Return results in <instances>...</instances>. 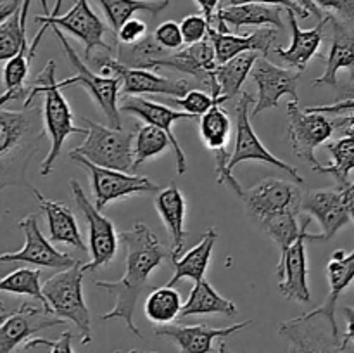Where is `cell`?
I'll list each match as a JSON object with an SVG mask.
<instances>
[{
	"instance_id": "cell-52",
	"label": "cell",
	"mask_w": 354,
	"mask_h": 353,
	"mask_svg": "<svg viewBox=\"0 0 354 353\" xmlns=\"http://www.w3.org/2000/svg\"><path fill=\"white\" fill-rule=\"evenodd\" d=\"M341 189V187H339ZM342 192H344V199H346V206H348L349 215L354 220V182L349 183V185L342 187Z\"/></svg>"
},
{
	"instance_id": "cell-17",
	"label": "cell",
	"mask_w": 354,
	"mask_h": 353,
	"mask_svg": "<svg viewBox=\"0 0 354 353\" xmlns=\"http://www.w3.org/2000/svg\"><path fill=\"white\" fill-rule=\"evenodd\" d=\"M322 317L290 318L279 325V334L303 353H354L353 343L342 341V336H334L330 327H325Z\"/></svg>"
},
{
	"instance_id": "cell-24",
	"label": "cell",
	"mask_w": 354,
	"mask_h": 353,
	"mask_svg": "<svg viewBox=\"0 0 354 353\" xmlns=\"http://www.w3.org/2000/svg\"><path fill=\"white\" fill-rule=\"evenodd\" d=\"M327 279H328V289L327 298L320 307L315 310L303 314V317H322L332 329L334 336H341L337 327V320H335V310H337V303L341 294L344 289H348L349 284L354 279V249L351 253L344 251V249H337L332 255L330 262L327 263Z\"/></svg>"
},
{
	"instance_id": "cell-18",
	"label": "cell",
	"mask_w": 354,
	"mask_h": 353,
	"mask_svg": "<svg viewBox=\"0 0 354 353\" xmlns=\"http://www.w3.org/2000/svg\"><path fill=\"white\" fill-rule=\"evenodd\" d=\"M216 52H214L211 40L201 42V44L189 45V47L182 48V51L171 52L168 57L159 59L152 64V71L159 68L175 69V71L187 73L192 75L199 83L209 87L211 96H221L220 83L216 80V68H218ZM223 97V96H221Z\"/></svg>"
},
{
	"instance_id": "cell-11",
	"label": "cell",
	"mask_w": 354,
	"mask_h": 353,
	"mask_svg": "<svg viewBox=\"0 0 354 353\" xmlns=\"http://www.w3.org/2000/svg\"><path fill=\"white\" fill-rule=\"evenodd\" d=\"M95 62H99L102 75L120 76L123 96L154 93V96L183 97L194 87L189 80L166 78V76L158 75L152 69L128 68L113 55H99Z\"/></svg>"
},
{
	"instance_id": "cell-4",
	"label": "cell",
	"mask_w": 354,
	"mask_h": 353,
	"mask_svg": "<svg viewBox=\"0 0 354 353\" xmlns=\"http://www.w3.org/2000/svg\"><path fill=\"white\" fill-rule=\"evenodd\" d=\"M83 263H75L48 277L44 284V294L55 317L73 322L80 332V345L92 343V317L83 296Z\"/></svg>"
},
{
	"instance_id": "cell-23",
	"label": "cell",
	"mask_w": 354,
	"mask_h": 353,
	"mask_svg": "<svg viewBox=\"0 0 354 353\" xmlns=\"http://www.w3.org/2000/svg\"><path fill=\"white\" fill-rule=\"evenodd\" d=\"M252 325V320L237 322L228 327H207L204 324L197 325H159L154 329V334L159 338L171 339L180 350V353H211L214 339L227 338L237 334L245 327Z\"/></svg>"
},
{
	"instance_id": "cell-57",
	"label": "cell",
	"mask_w": 354,
	"mask_h": 353,
	"mask_svg": "<svg viewBox=\"0 0 354 353\" xmlns=\"http://www.w3.org/2000/svg\"><path fill=\"white\" fill-rule=\"evenodd\" d=\"M344 132H346V134H351V135H354V123L348 125V127L344 128Z\"/></svg>"
},
{
	"instance_id": "cell-19",
	"label": "cell",
	"mask_w": 354,
	"mask_h": 353,
	"mask_svg": "<svg viewBox=\"0 0 354 353\" xmlns=\"http://www.w3.org/2000/svg\"><path fill=\"white\" fill-rule=\"evenodd\" d=\"M306 241H320V234L306 232L301 235L289 249L280 255L277 265L279 291L289 301L308 305L311 301L310 286H308V255Z\"/></svg>"
},
{
	"instance_id": "cell-60",
	"label": "cell",
	"mask_w": 354,
	"mask_h": 353,
	"mask_svg": "<svg viewBox=\"0 0 354 353\" xmlns=\"http://www.w3.org/2000/svg\"><path fill=\"white\" fill-rule=\"evenodd\" d=\"M114 353H121V352H120V350H116V352H114Z\"/></svg>"
},
{
	"instance_id": "cell-46",
	"label": "cell",
	"mask_w": 354,
	"mask_h": 353,
	"mask_svg": "<svg viewBox=\"0 0 354 353\" xmlns=\"http://www.w3.org/2000/svg\"><path fill=\"white\" fill-rule=\"evenodd\" d=\"M73 332L64 331L57 339H45V338H35L24 346V350H33L37 346H47L50 348V353H75L73 352Z\"/></svg>"
},
{
	"instance_id": "cell-49",
	"label": "cell",
	"mask_w": 354,
	"mask_h": 353,
	"mask_svg": "<svg viewBox=\"0 0 354 353\" xmlns=\"http://www.w3.org/2000/svg\"><path fill=\"white\" fill-rule=\"evenodd\" d=\"M196 3L199 6L201 12L203 16H206V19L209 21L211 26L214 24L216 21V14H218V6H220V0H196Z\"/></svg>"
},
{
	"instance_id": "cell-30",
	"label": "cell",
	"mask_w": 354,
	"mask_h": 353,
	"mask_svg": "<svg viewBox=\"0 0 354 353\" xmlns=\"http://www.w3.org/2000/svg\"><path fill=\"white\" fill-rule=\"evenodd\" d=\"M216 239H218L216 228L209 227L206 230V234L203 235L199 244L194 246L192 249H189L185 255L173 258L171 262H173V266H175V273H173L168 286L175 287L176 284L183 279H192L194 282H199V280L206 279L207 266H209L211 256H213V249H214V244H216Z\"/></svg>"
},
{
	"instance_id": "cell-10",
	"label": "cell",
	"mask_w": 354,
	"mask_h": 353,
	"mask_svg": "<svg viewBox=\"0 0 354 353\" xmlns=\"http://www.w3.org/2000/svg\"><path fill=\"white\" fill-rule=\"evenodd\" d=\"M73 197L76 201V206L80 208L85 220L88 224V248H90V262L83 263L85 272H93L100 266L107 265L116 258L118 246H120V235L114 230V224L107 217L100 213L99 208L86 197L82 183L76 179L69 182Z\"/></svg>"
},
{
	"instance_id": "cell-58",
	"label": "cell",
	"mask_w": 354,
	"mask_h": 353,
	"mask_svg": "<svg viewBox=\"0 0 354 353\" xmlns=\"http://www.w3.org/2000/svg\"><path fill=\"white\" fill-rule=\"evenodd\" d=\"M287 353H303V352H301V350H299V348H297V346H294V345H290V348H289V352H287Z\"/></svg>"
},
{
	"instance_id": "cell-44",
	"label": "cell",
	"mask_w": 354,
	"mask_h": 353,
	"mask_svg": "<svg viewBox=\"0 0 354 353\" xmlns=\"http://www.w3.org/2000/svg\"><path fill=\"white\" fill-rule=\"evenodd\" d=\"M154 38L158 40V44L161 47L168 48V51H182L183 45H185V40H183L182 35V26L176 21L168 19L165 23L159 24L154 31Z\"/></svg>"
},
{
	"instance_id": "cell-22",
	"label": "cell",
	"mask_w": 354,
	"mask_h": 353,
	"mask_svg": "<svg viewBox=\"0 0 354 353\" xmlns=\"http://www.w3.org/2000/svg\"><path fill=\"white\" fill-rule=\"evenodd\" d=\"M301 211L308 217L315 218L324 228V232L320 234V241L332 239L351 220L342 189L308 190L303 194Z\"/></svg>"
},
{
	"instance_id": "cell-42",
	"label": "cell",
	"mask_w": 354,
	"mask_h": 353,
	"mask_svg": "<svg viewBox=\"0 0 354 353\" xmlns=\"http://www.w3.org/2000/svg\"><path fill=\"white\" fill-rule=\"evenodd\" d=\"M168 102L171 106L180 107L183 109L185 113L192 114V116L201 118L203 114H206L214 104H223L227 100L220 96H211V93L204 92L201 89H192L185 93L183 97H168Z\"/></svg>"
},
{
	"instance_id": "cell-55",
	"label": "cell",
	"mask_w": 354,
	"mask_h": 353,
	"mask_svg": "<svg viewBox=\"0 0 354 353\" xmlns=\"http://www.w3.org/2000/svg\"><path fill=\"white\" fill-rule=\"evenodd\" d=\"M354 123V113L351 114H344V116H339L337 120H335V125H337L339 128H346L348 125Z\"/></svg>"
},
{
	"instance_id": "cell-50",
	"label": "cell",
	"mask_w": 354,
	"mask_h": 353,
	"mask_svg": "<svg viewBox=\"0 0 354 353\" xmlns=\"http://www.w3.org/2000/svg\"><path fill=\"white\" fill-rule=\"evenodd\" d=\"M21 7H23V0H6V2L0 3V23L9 19Z\"/></svg>"
},
{
	"instance_id": "cell-41",
	"label": "cell",
	"mask_w": 354,
	"mask_h": 353,
	"mask_svg": "<svg viewBox=\"0 0 354 353\" xmlns=\"http://www.w3.org/2000/svg\"><path fill=\"white\" fill-rule=\"evenodd\" d=\"M168 145H171L169 142L168 134H166L162 128L154 127V125L145 123L144 127L138 128L135 132V141H133V156H135V165L133 172L140 165H144L145 161L152 158H158L159 154L168 149Z\"/></svg>"
},
{
	"instance_id": "cell-47",
	"label": "cell",
	"mask_w": 354,
	"mask_h": 353,
	"mask_svg": "<svg viewBox=\"0 0 354 353\" xmlns=\"http://www.w3.org/2000/svg\"><path fill=\"white\" fill-rule=\"evenodd\" d=\"M322 10H328L334 16L354 24V0H313Z\"/></svg>"
},
{
	"instance_id": "cell-7",
	"label": "cell",
	"mask_w": 354,
	"mask_h": 353,
	"mask_svg": "<svg viewBox=\"0 0 354 353\" xmlns=\"http://www.w3.org/2000/svg\"><path fill=\"white\" fill-rule=\"evenodd\" d=\"M41 7L45 9L44 16H35V23L38 24H50L57 26L61 30L68 31L69 35L78 38L83 45H85V55L83 59L92 57V52L95 48H102L107 54L113 52V47L104 40L107 26L102 23L99 16L92 10L88 0H76L75 6L68 10L66 14H59L62 0H57L54 10L48 9L47 0H40Z\"/></svg>"
},
{
	"instance_id": "cell-43",
	"label": "cell",
	"mask_w": 354,
	"mask_h": 353,
	"mask_svg": "<svg viewBox=\"0 0 354 353\" xmlns=\"http://www.w3.org/2000/svg\"><path fill=\"white\" fill-rule=\"evenodd\" d=\"M180 26H182L183 40H185L187 45L201 44V42L207 40V37H209L211 23L203 14H190V16H185L182 19V23H180Z\"/></svg>"
},
{
	"instance_id": "cell-16",
	"label": "cell",
	"mask_w": 354,
	"mask_h": 353,
	"mask_svg": "<svg viewBox=\"0 0 354 353\" xmlns=\"http://www.w3.org/2000/svg\"><path fill=\"white\" fill-rule=\"evenodd\" d=\"M251 75L258 87V96L254 97L251 118H258L263 111L279 107L280 99L283 96H290L292 100H299L297 85H299L301 71L297 69L280 68L266 57H259Z\"/></svg>"
},
{
	"instance_id": "cell-28",
	"label": "cell",
	"mask_w": 354,
	"mask_h": 353,
	"mask_svg": "<svg viewBox=\"0 0 354 353\" xmlns=\"http://www.w3.org/2000/svg\"><path fill=\"white\" fill-rule=\"evenodd\" d=\"M31 190H33V196L35 199H37L38 206L41 208V211H44L45 217H47L50 241L75 246V248L85 251V244H83V239L82 234H80L78 221H76L75 213H73L66 204L45 197L38 189Z\"/></svg>"
},
{
	"instance_id": "cell-5",
	"label": "cell",
	"mask_w": 354,
	"mask_h": 353,
	"mask_svg": "<svg viewBox=\"0 0 354 353\" xmlns=\"http://www.w3.org/2000/svg\"><path fill=\"white\" fill-rule=\"evenodd\" d=\"M86 128V138L80 147L73 149L69 154L83 156L88 161L104 168L133 172V132L100 125L88 118H78Z\"/></svg>"
},
{
	"instance_id": "cell-39",
	"label": "cell",
	"mask_w": 354,
	"mask_h": 353,
	"mask_svg": "<svg viewBox=\"0 0 354 353\" xmlns=\"http://www.w3.org/2000/svg\"><path fill=\"white\" fill-rule=\"evenodd\" d=\"M31 0H23V7L9 19L0 23V59L9 61L12 59L28 42L26 37V17Z\"/></svg>"
},
{
	"instance_id": "cell-38",
	"label": "cell",
	"mask_w": 354,
	"mask_h": 353,
	"mask_svg": "<svg viewBox=\"0 0 354 353\" xmlns=\"http://www.w3.org/2000/svg\"><path fill=\"white\" fill-rule=\"evenodd\" d=\"M171 54V51L161 47L154 35H147L142 42L133 45L118 44L116 59L128 68L151 69L152 64L159 59H165Z\"/></svg>"
},
{
	"instance_id": "cell-3",
	"label": "cell",
	"mask_w": 354,
	"mask_h": 353,
	"mask_svg": "<svg viewBox=\"0 0 354 353\" xmlns=\"http://www.w3.org/2000/svg\"><path fill=\"white\" fill-rule=\"evenodd\" d=\"M37 96H44V125L47 135L50 137V149H48V154L45 156L40 165V175L47 176L50 175L55 159L61 154L66 138L75 134L86 135V128L76 127L73 123L75 114H73L71 106L66 100V97L62 96V89L55 82V62L52 59L38 73L37 80L31 83V92L23 106H31Z\"/></svg>"
},
{
	"instance_id": "cell-1",
	"label": "cell",
	"mask_w": 354,
	"mask_h": 353,
	"mask_svg": "<svg viewBox=\"0 0 354 353\" xmlns=\"http://www.w3.org/2000/svg\"><path fill=\"white\" fill-rule=\"evenodd\" d=\"M120 244L127 251L124 262V275L120 280H97L95 287L106 289L114 296V305L107 314L102 315V320H120L124 322L131 334L142 338L140 329L133 322L135 308L138 300L149 286V277L154 270L166 260H173V251H168L162 244L159 235L149 228L145 224H133L128 230L120 232Z\"/></svg>"
},
{
	"instance_id": "cell-13",
	"label": "cell",
	"mask_w": 354,
	"mask_h": 353,
	"mask_svg": "<svg viewBox=\"0 0 354 353\" xmlns=\"http://www.w3.org/2000/svg\"><path fill=\"white\" fill-rule=\"evenodd\" d=\"M287 113H289L287 132H289L294 154L317 168L320 163L317 161L315 149L334 135L337 128L335 120H330L324 113H311V111L303 109L299 106V100H290L287 104Z\"/></svg>"
},
{
	"instance_id": "cell-15",
	"label": "cell",
	"mask_w": 354,
	"mask_h": 353,
	"mask_svg": "<svg viewBox=\"0 0 354 353\" xmlns=\"http://www.w3.org/2000/svg\"><path fill=\"white\" fill-rule=\"evenodd\" d=\"M17 227L24 234V246L16 253H2L0 262H21L28 265L45 266V269H59L64 270L78 263V260L73 258L68 253H62L50 244L48 239L44 237L40 227H38L37 215L30 213L17 221Z\"/></svg>"
},
{
	"instance_id": "cell-14",
	"label": "cell",
	"mask_w": 354,
	"mask_h": 353,
	"mask_svg": "<svg viewBox=\"0 0 354 353\" xmlns=\"http://www.w3.org/2000/svg\"><path fill=\"white\" fill-rule=\"evenodd\" d=\"M242 203L249 218L256 224H261L272 215L283 210H301L303 192L296 182H287L279 179H266L256 183L251 189L244 190Z\"/></svg>"
},
{
	"instance_id": "cell-12",
	"label": "cell",
	"mask_w": 354,
	"mask_h": 353,
	"mask_svg": "<svg viewBox=\"0 0 354 353\" xmlns=\"http://www.w3.org/2000/svg\"><path fill=\"white\" fill-rule=\"evenodd\" d=\"M64 318L48 314L44 307L31 303H21L19 307L7 310L2 308V325H0V353H16L35 339L38 332L45 329L64 325Z\"/></svg>"
},
{
	"instance_id": "cell-56",
	"label": "cell",
	"mask_w": 354,
	"mask_h": 353,
	"mask_svg": "<svg viewBox=\"0 0 354 353\" xmlns=\"http://www.w3.org/2000/svg\"><path fill=\"white\" fill-rule=\"evenodd\" d=\"M218 353H232V352H230V348L225 345V343H221V345L218 346Z\"/></svg>"
},
{
	"instance_id": "cell-48",
	"label": "cell",
	"mask_w": 354,
	"mask_h": 353,
	"mask_svg": "<svg viewBox=\"0 0 354 353\" xmlns=\"http://www.w3.org/2000/svg\"><path fill=\"white\" fill-rule=\"evenodd\" d=\"M228 6H237V3H266V6H279L283 7L287 12H294L297 17L308 19L311 16L306 7L301 6L297 0H227Z\"/></svg>"
},
{
	"instance_id": "cell-9",
	"label": "cell",
	"mask_w": 354,
	"mask_h": 353,
	"mask_svg": "<svg viewBox=\"0 0 354 353\" xmlns=\"http://www.w3.org/2000/svg\"><path fill=\"white\" fill-rule=\"evenodd\" d=\"M69 156H71L73 161H76L88 172L93 197H95V206L100 211L113 201L123 199V197L133 196V194H158L161 190V187L152 182L151 179H147V176L104 168V166L95 165V163L88 161V159L78 154Z\"/></svg>"
},
{
	"instance_id": "cell-6",
	"label": "cell",
	"mask_w": 354,
	"mask_h": 353,
	"mask_svg": "<svg viewBox=\"0 0 354 353\" xmlns=\"http://www.w3.org/2000/svg\"><path fill=\"white\" fill-rule=\"evenodd\" d=\"M52 31H54L55 37H57L59 42H61L69 64H71L76 71L75 76L59 82V87H61V89H68V87L71 85H82L83 89L92 96L93 102H95L97 106L102 109V113L106 114L111 127L121 128V111H120V100H118V97H120V92H121L120 76L97 75V73H93L92 69L85 64V61L76 54L75 48L69 45L68 38L64 37L61 28L52 26Z\"/></svg>"
},
{
	"instance_id": "cell-34",
	"label": "cell",
	"mask_w": 354,
	"mask_h": 353,
	"mask_svg": "<svg viewBox=\"0 0 354 353\" xmlns=\"http://www.w3.org/2000/svg\"><path fill=\"white\" fill-rule=\"evenodd\" d=\"M97 2L102 7L114 35L135 12L142 10L156 17L169 6V0H97Z\"/></svg>"
},
{
	"instance_id": "cell-54",
	"label": "cell",
	"mask_w": 354,
	"mask_h": 353,
	"mask_svg": "<svg viewBox=\"0 0 354 353\" xmlns=\"http://www.w3.org/2000/svg\"><path fill=\"white\" fill-rule=\"evenodd\" d=\"M341 99H354V80H353V82L346 83L344 89L339 92L337 100H341Z\"/></svg>"
},
{
	"instance_id": "cell-36",
	"label": "cell",
	"mask_w": 354,
	"mask_h": 353,
	"mask_svg": "<svg viewBox=\"0 0 354 353\" xmlns=\"http://www.w3.org/2000/svg\"><path fill=\"white\" fill-rule=\"evenodd\" d=\"M182 298L171 286H162L151 291L145 298V317L158 325H168L182 315Z\"/></svg>"
},
{
	"instance_id": "cell-31",
	"label": "cell",
	"mask_w": 354,
	"mask_h": 353,
	"mask_svg": "<svg viewBox=\"0 0 354 353\" xmlns=\"http://www.w3.org/2000/svg\"><path fill=\"white\" fill-rule=\"evenodd\" d=\"M237 305L234 301L221 296L206 279L194 282L189 298L183 303L182 315L180 317H192V315H227L234 317L237 315Z\"/></svg>"
},
{
	"instance_id": "cell-33",
	"label": "cell",
	"mask_w": 354,
	"mask_h": 353,
	"mask_svg": "<svg viewBox=\"0 0 354 353\" xmlns=\"http://www.w3.org/2000/svg\"><path fill=\"white\" fill-rule=\"evenodd\" d=\"M259 59V52H244V54L237 55V57L230 59V61L218 64L216 68V80L220 83L221 96L225 100H232L239 96L248 80L249 73H252L256 61Z\"/></svg>"
},
{
	"instance_id": "cell-59",
	"label": "cell",
	"mask_w": 354,
	"mask_h": 353,
	"mask_svg": "<svg viewBox=\"0 0 354 353\" xmlns=\"http://www.w3.org/2000/svg\"><path fill=\"white\" fill-rule=\"evenodd\" d=\"M128 353H158V352H144V350H130Z\"/></svg>"
},
{
	"instance_id": "cell-29",
	"label": "cell",
	"mask_w": 354,
	"mask_h": 353,
	"mask_svg": "<svg viewBox=\"0 0 354 353\" xmlns=\"http://www.w3.org/2000/svg\"><path fill=\"white\" fill-rule=\"evenodd\" d=\"M282 9L283 7L266 6V3H237V6L221 7L216 14V21H223L227 26H234L235 30L244 26H270L283 30Z\"/></svg>"
},
{
	"instance_id": "cell-20",
	"label": "cell",
	"mask_w": 354,
	"mask_h": 353,
	"mask_svg": "<svg viewBox=\"0 0 354 353\" xmlns=\"http://www.w3.org/2000/svg\"><path fill=\"white\" fill-rule=\"evenodd\" d=\"M120 111L121 113L131 114V116L138 118V120L145 121V123L162 128V130L168 134L173 152H175L176 172H178V175H185L187 156L185 151L182 149V145H180L178 138L173 134V125H175L176 121L182 120H196V116L185 113V111H176L161 102L144 99V97L140 96H124L123 102L120 104Z\"/></svg>"
},
{
	"instance_id": "cell-37",
	"label": "cell",
	"mask_w": 354,
	"mask_h": 353,
	"mask_svg": "<svg viewBox=\"0 0 354 353\" xmlns=\"http://www.w3.org/2000/svg\"><path fill=\"white\" fill-rule=\"evenodd\" d=\"M201 137L204 145L211 151H227L232 135V120L221 104H214L206 114L201 116Z\"/></svg>"
},
{
	"instance_id": "cell-35",
	"label": "cell",
	"mask_w": 354,
	"mask_h": 353,
	"mask_svg": "<svg viewBox=\"0 0 354 353\" xmlns=\"http://www.w3.org/2000/svg\"><path fill=\"white\" fill-rule=\"evenodd\" d=\"M327 151L330 152L332 163L324 166L318 165L315 172L325 173V175L334 176L337 185L346 187L349 185V175L354 170V135L344 134L341 138L334 142H327L325 144Z\"/></svg>"
},
{
	"instance_id": "cell-32",
	"label": "cell",
	"mask_w": 354,
	"mask_h": 353,
	"mask_svg": "<svg viewBox=\"0 0 354 353\" xmlns=\"http://www.w3.org/2000/svg\"><path fill=\"white\" fill-rule=\"evenodd\" d=\"M301 215H303L301 210H283L259 224L263 230L272 237V241L279 246L280 255L308 232L311 217L306 215V218H301Z\"/></svg>"
},
{
	"instance_id": "cell-51",
	"label": "cell",
	"mask_w": 354,
	"mask_h": 353,
	"mask_svg": "<svg viewBox=\"0 0 354 353\" xmlns=\"http://www.w3.org/2000/svg\"><path fill=\"white\" fill-rule=\"evenodd\" d=\"M346 322H348V329H346L342 341L344 343H354V307H344L342 308Z\"/></svg>"
},
{
	"instance_id": "cell-21",
	"label": "cell",
	"mask_w": 354,
	"mask_h": 353,
	"mask_svg": "<svg viewBox=\"0 0 354 353\" xmlns=\"http://www.w3.org/2000/svg\"><path fill=\"white\" fill-rule=\"evenodd\" d=\"M327 31L330 33V51L325 57L324 75L313 80V85H327L337 89V75L348 69L349 80H354V24L328 12Z\"/></svg>"
},
{
	"instance_id": "cell-45",
	"label": "cell",
	"mask_w": 354,
	"mask_h": 353,
	"mask_svg": "<svg viewBox=\"0 0 354 353\" xmlns=\"http://www.w3.org/2000/svg\"><path fill=\"white\" fill-rule=\"evenodd\" d=\"M114 37H116L118 44H138V42H142L147 37V24L142 19H138V17H130V19L118 30V33L114 35Z\"/></svg>"
},
{
	"instance_id": "cell-27",
	"label": "cell",
	"mask_w": 354,
	"mask_h": 353,
	"mask_svg": "<svg viewBox=\"0 0 354 353\" xmlns=\"http://www.w3.org/2000/svg\"><path fill=\"white\" fill-rule=\"evenodd\" d=\"M156 211L161 217L162 224L168 228L169 235H171V251L173 258L180 256L185 246V213H187V201L182 190L178 189L175 182L169 185L161 187L154 197Z\"/></svg>"
},
{
	"instance_id": "cell-40",
	"label": "cell",
	"mask_w": 354,
	"mask_h": 353,
	"mask_svg": "<svg viewBox=\"0 0 354 353\" xmlns=\"http://www.w3.org/2000/svg\"><path fill=\"white\" fill-rule=\"evenodd\" d=\"M40 269H17L0 280V291H2V293L35 298V300L40 301L41 307H44L48 314H52L50 305H48L47 298H45L44 294V287H41L40 284Z\"/></svg>"
},
{
	"instance_id": "cell-25",
	"label": "cell",
	"mask_w": 354,
	"mask_h": 353,
	"mask_svg": "<svg viewBox=\"0 0 354 353\" xmlns=\"http://www.w3.org/2000/svg\"><path fill=\"white\" fill-rule=\"evenodd\" d=\"M289 14V23H290V33H292V42L287 48L275 47L273 52L282 59L286 64H289L292 69L303 73L308 68L311 59L318 54L324 42L325 33H327V23H328V14H325L324 19L318 21L317 26L311 30H303L297 23V16L294 12Z\"/></svg>"
},
{
	"instance_id": "cell-2",
	"label": "cell",
	"mask_w": 354,
	"mask_h": 353,
	"mask_svg": "<svg viewBox=\"0 0 354 353\" xmlns=\"http://www.w3.org/2000/svg\"><path fill=\"white\" fill-rule=\"evenodd\" d=\"M41 127L40 107L23 106L19 111L0 109V189L9 185H30L26 170L31 158L40 151L47 135Z\"/></svg>"
},
{
	"instance_id": "cell-53",
	"label": "cell",
	"mask_w": 354,
	"mask_h": 353,
	"mask_svg": "<svg viewBox=\"0 0 354 353\" xmlns=\"http://www.w3.org/2000/svg\"><path fill=\"white\" fill-rule=\"evenodd\" d=\"M297 2H299L301 6H303V7H306V9L310 10V12L313 14V16H317V17H318V21L324 19V17H325L324 10H322L320 7H318L317 3L313 2V0H297Z\"/></svg>"
},
{
	"instance_id": "cell-8",
	"label": "cell",
	"mask_w": 354,
	"mask_h": 353,
	"mask_svg": "<svg viewBox=\"0 0 354 353\" xmlns=\"http://www.w3.org/2000/svg\"><path fill=\"white\" fill-rule=\"evenodd\" d=\"M251 104H254V97L248 92H242L241 97H239L237 107H235V111H237V135H235V147L232 151L230 159H228L227 172L234 173L235 166L244 161H261L275 166L277 170L289 173L290 179L296 183H304V176L301 175L296 166L277 158L259 141L258 134H256L251 125V114H249Z\"/></svg>"
},
{
	"instance_id": "cell-26",
	"label": "cell",
	"mask_w": 354,
	"mask_h": 353,
	"mask_svg": "<svg viewBox=\"0 0 354 353\" xmlns=\"http://www.w3.org/2000/svg\"><path fill=\"white\" fill-rule=\"evenodd\" d=\"M207 38L213 44L218 62L223 64L244 52H259L263 57H266L272 51V45H275L277 28H259L251 35H232L211 26Z\"/></svg>"
}]
</instances>
